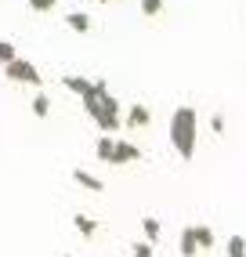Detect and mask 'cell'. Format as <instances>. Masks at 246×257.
Instances as JSON below:
<instances>
[{
  "mask_svg": "<svg viewBox=\"0 0 246 257\" xmlns=\"http://www.w3.org/2000/svg\"><path fill=\"white\" fill-rule=\"evenodd\" d=\"M196 142H199V112L192 105L174 109V116H170V145L178 149V156L192 160L196 156Z\"/></svg>",
  "mask_w": 246,
  "mask_h": 257,
  "instance_id": "cell-1",
  "label": "cell"
},
{
  "mask_svg": "<svg viewBox=\"0 0 246 257\" xmlns=\"http://www.w3.org/2000/svg\"><path fill=\"white\" fill-rule=\"evenodd\" d=\"M4 76H8V80H15V83H29V87H37V83H40L37 65L26 62V58H15L11 65H4Z\"/></svg>",
  "mask_w": 246,
  "mask_h": 257,
  "instance_id": "cell-2",
  "label": "cell"
},
{
  "mask_svg": "<svg viewBox=\"0 0 246 257\" xmlns=\"http://www.w3.org/2000/svg\"><path fill=\"white\" fill-rule=\"evenodd\" d=\"M94 123L101 127V131H119V101L105 91L101 94V109H98V119Z\"/></svg>",
  "mask_w": 246,
  "mask_h": 257,
  "instance_id": "cell-3",
  "label": "cell"
},
{
  "mask_svg": "<svg viewBox=\"0 0 246 257\" xmlns=\"http://www.w3.org/2000/svg\"><path fill=\"white\" fill-rule=\"evenodd\" d=\"M152 123V112L142 105V101H134V105L127 109V127L131 131H142V127H149Z\"/></svg>",
  "mask_w": 246,
  "mask_h": 257,
  "instance_id": "cell-4",
  "label": "cell"
},
{
  "mask_svg": "<svg viewBox=\"0 0 246 257\" xmlns=\"http://www.w3.org/2000/svg\"><path fill=\"white\" fill-rule=\"evenodd\" d=\"M134 160H142V149H138L134 142H116V163H134Z\"/></svg>",
  "mask_w": 246,
  "mask_h": 257,
  "instance_id": "cell-5",
  "label": "cell"
},
{
  "mask_svg": "<svg viewBox=\"0 0 246 257\" xmlns=\"http://www.w3.org/2000/svg\"><path fill=\"white\" fill-rule=\"evenodd\" d=\"M94 156L101 160V163H116V138H98V145H94Z\"/></svg>",
  "mask_w": 246,
  "mask_h": 257,
  "instance_id": "cell-6",
  "label": "cell"
},
{
  "mask_svg": "<svg viewBox=\"0 0 246 257\" xmlns=\"http://www.w3.org/2000/svg\"><path fill=\"white\" fill-rule=\"evenodd\" d=\"M65 26L73 33H91V15H87V11H69L65 15Z\"/></svg>",
  "mask_w": 246,
  "mask_h": 257,
  "instance_id": "cell-7",
  "label": "cell"
},
{
  "mask_svg": "<svg viewBox=\"0 0 246 257\" xmlns=\"http://www.w3.org/2000/svg\"><path fill=\"white\" fill-rule=\"evenodd\" d=\"M73 181H76V185H83V188H91V192H105V181H101V178H94L91 170H73Z\"/></svg>",
  "mask_w": 246,
  "mask_h": 257,
  "instance_id": "cell-8",
  "label": "cell"
},
{
  "mask_svg": "<svg viewBox=\"0 0 246 257\" xmlns=\"http://www.w3.org/2000/svg\"><path fill=\"white\" fill-rule=\"evenodd\" d=\"M181 257H196L199 253V243H196V225H188L185 232H181Z\"/></svg>",
  "mask_w": 246,
  "mask_h": 257,
  "instance_id": "cell-9",
  "label": "cell"
},
{
  "mask_svg": "<svg viewBox=\"0 0 246 257\" xmlns=\"http://www.w3.org/2000/svg\"><path fill=\"white\" fill-rule=\"evenodd\" d=\"M73 225H76V232H80L83 239H91V235L98 232V221H91L87 214H73Z\"/></svg>",
  "mask_w": 246,
  "mask_h": 257,
  "instance_id": "cell-10",
  "label": "cell"
},
{
  "mask_svg": "<svg viewBox=\"0 0 246 257\" xmlns=\"http://www.w3.org/2000/svg\"><path fill=\"white\" fill-rule=\"evenodd\" d=\"M196 243H199V250H210V246H214V228H210V225H196Z\"/></svg>",
  "mask_w": 246,
  "mask_h": 257,
  "instance_id": "cell-11",
  "label": "cell"
},
{
  "mask_svg": "<svg viewBox=\"0 0 246 257\" xmlns=\"http://www.w3.org/2000/svg\"><path fill=\"white\" fill-rule=\"evenodd\" d=\"M224 250H228V257H246V239L242 235H232L224 243Z\"/></svg>",
  "mask_w": 246,
  "mask_h": 257,
  "instance_id": "cell-12",
  "label": "cell"
},
{
  "mask_svg": "<svg viewBox=\"0 0 246 257\" xmlns=\"http://www.w3.org/2000/svg\"><path fill=\"white\" fill-rule=\"evenodd\" d=\"M47 112H51V98H47V94H37V98H33V116L44 119Z\"/></svg>",
  "mask_w": 246,
  "mask_h": 257,
  "instance_id": "cell-13",
  "label": "cell"
},
{
  "mask_svg": "<svg viewBox=\"0 0 246 257\" xmlns=\"http://www.w3.org/2000/svg\"><path fill=\"white\" fill-rule=\"evenodd\" d=\"M15 58H19V55H15V44H11V40H0V69L11 65Z\"/></svg>",
  "mask_w": 246,
  "mask_h": 257,
  "instance_id": "cell-14",
  "label": "cell"
},
{
  "mask_svg": "<svg viewBox=\"0 0 246 257\" xmlns=\"http://www.w3.org/2000/svg\"><path fill=\"white\" fill-rule=\"evenodd\" d=\"M142 228H145V239H149V243H156V239H160V221H156V217H145Z\"/></svg>",
  "mask_w": 246,
  "mask_h": 257,
  "instance_id": "cell-15",
  "label": "cell"
},
{
  "mask_svg": "<svg viewBox=\"0 0 246 257\" xmlns=\"http://www.w3.org/2000/svg\"><path fill=\"white\" fill-rule=\"evenodd\" d=\"M163 11V0H142V15H149V19H156V15Z\"/></svg>",
  "mask_w": 246,
  "mask_h": 257,
  "instance_id": "cell-16",
  "label": "cell"
},
{
  "mask_svg": "<svg viewBox=\"0 0 246 257\" xmlns=\"http://www.w3.org/2000/svg\"><path fill=\"white\" fill-rule=\"evenodd\" d=\"M131 253L134 257H152V243L145 239V243H131Z\"/></svg>",
  "mask_w": 246,
  "mask_h": 257,
  "instance_id": "cell-17",
  "label": "cell"
},
{
  "mask_svg": "<svg viewBox=\"0 0 246 257\" xmlns=\"http://www.w3.org/2000/svg\"><path fill=\"white\" fill-rule=\"evenodd\" d=\"M29 8H33V11H55L58 0H29Z\"/></svg>",
  "mask_w": 246,
  "mask_h": 257,
  "instance_id": "cell-18",
  "label": "cell"
},
{
  "mask_svg": "<svg viewBox=\"0 0 246 257\" xmlns=\"http://www.w3.org/2000/svg\"><path fill=\"white\" fill-rule=\"evenodd\" d=\"M210 131H214V134H224V116H221V112L210 116Z\"/></svg>",
  "mask_w": 246,
  "mask_h": 257,
  "instance_id": "cell-19",
  "label": "cell"
},
{
  "mask_svg": "<svg viewBox=\"0 0 246 257\" xmlns=\"http://www.w3.org/2000/svg\"><path fill=\"white\" fill-rule=\"evenodd\" d=\"M98 4H109V0H98Z\"/></svg>",
  "mask_w": 246,
  "mask_h": 257,
  "instance_id": "cell-20",
  "label": "cell"
},
{
  "mask_svg": "<svg viewBox=\"0 0 246 257\" xmlns=\"http://www.w3.org/2000/svg\"><path fill=\"white\" fill-rule=\"evenodd\" d=\"M62 257H69V253H62Z\"/></svg>",
  "mask_w": 246,
  "mask_h": 257,
  "instance_id": "cell-21",
  "label": "cell"
}]
</instances>
